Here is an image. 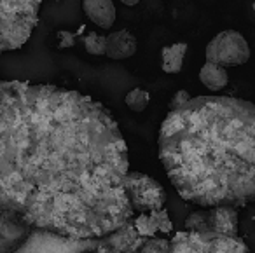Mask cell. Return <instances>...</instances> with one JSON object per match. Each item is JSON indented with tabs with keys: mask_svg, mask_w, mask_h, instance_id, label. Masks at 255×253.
<instances>
[{
	"mask_svg": "<svg viewBox=\"0 0 255 253\" xmlns=\"http://www.w3.org/2000/svg\"><path fill=\"white\" fill-rule=\"evenodd\" d=\"M82 253H110V252H107V250H102V248H93V250H88V252H82Z\"/></svg>",
	"mask_w": 255,
	"mask_h": 253,
	"instance_id": "d6986e66",
	"label": "cell"
},
{
	"mask_svg": "<svg viewBox=\"0 0 255 253\" xmlns=\"http://www.w3.org/2000/svg\"><path fill=\"white\" fill-rule=\"evenodd\" d=\"M124 103H126L128 109L133 110V112H143L150 103V95H149V91H145V89L135 88L126 95Z\"/></svg>",
	"mask_w": 255,
	"mask_h": 253,
	"instance_id": "9a60e30c",
	"label": "cell"
},
{
	"mask_svg": "<svg viewBox=\"0 0 255 253\" xmlns=\"http://www.w3.org/2000/svg\"><path fill=\"white\" fill-rule=\"evenodd\" d=\"M112 114L74 89L0 82V206L30 227L100 239L131 218Z\"/></svg>",
	"mask_w": 255,
	"mask_h": 253,
	"instance_id": "6da1fadb",
	"label": "cell"
},
{
	"mask_svg": "<svg viewBox=\"0 0 255 253\" xmlns=\"http://www.w3.org/2000/svg\"><path fill=\"white\" fill-rule=\"evenodd\" d=\"M191 98V95H189L187 91H184V89H180V91H177L173 95V98H171V103H170V110L171 109H177V107L184 105L187 100Z\"/></svg>",
	"mask_w": 255,
	"mask_h": 253,
	"instance_id": "e0dca14e",
	"label": "cell"
},
{
	"mask_svg": "<svg viewBox=\"0 0 255 253\" xmlns=\"http://www.w3.org/2000/svg\"><path fill=\"white\" fill-rule=\"evenodd\" d=\"M206 61L220 67H240L250 60V46L236 30H224L208 42L205 51Z\"/></svg>",
	"mask_w": 255,
	"mask_h": 253,
	"instance_id": "8992f818",
	"label": "cell"
},
{
	"mask_svg": "<svg viewBox=\"0 0 255 253\" xmlns=\"http://www.w3.org/2000/svg\"><path fill=\"white\" fill-rule=\"evenodd\" d=\"M124 192L133 213L161 210L166 203V192L163 185L152 176L140 171H128L124 178Z\"/></svg>",
	"mask_w": 255,
	"mask_h": 253,
	"instance_id": "5b68a950",
	"label": "cell"
},
{
	"mask_svg": "<svg viewBox=\"0 0 255 253\" xmlns=\"http://www.w3.org/2000/svg\"><path fill=\"white\" fill-rule=\"evenodd\" d=\"M157 143L161 164L185 201L201 208L255 201V103L189 98L168 112Z\"/></svg>",
	"mask_w": 255,
	"mask_h": 253,
	"instance_id": "7a4b0ae2",
	"label": "cell"
},
{
	"mask_svg": "<svg viewBox=\"0 0 255 253\" xmlns=\"http://www.w3.org/2000/svg\"><path fill=\"white\" fill-rule=\"evenodd\" d=\"M82 11L96 26L109 30L116 23V5L112 0H82Z\"/></svg>",
	"mask_w": 255,
	"mask_h": 253,
	"instance_id": "7c38bea8",
	"label": "cell"
},
{
	"mask_svg": "<svg viewBox=\"0 0 255 253\" xmlns=\"http://www.w3.org/2000/svg\"><path fill=\"white\" fill-rule=\"evenodd\" d=\"M42 0H0V54L19 49L33 33Z\"/></svg>",
	"mask_w": 255,
	"mask_h": 253,
	"instance_id": "277c9868",
	"label": "cell"
},
{
	"mask_svg": "<svg viewBox=\"0 0 255 253\" xmlns=\"http://www.w3.org/2000/svg\"><path fill=\"white\" fill-rule=\"evenodd\" d=\"M252 7H254V16H255V0H254V5H252Z\"/></svg>",
	"mask_w": 255,
	"mask_h": 253,
	"instance_id": "ffe728a7",
	"label": "cell"
},
{
	"mask_svg": "<svg viewBox=\"0 0 255 253\" xmlns=\"http://www.w3.org/2000/svg\"><path fill=\"white\" fill-rule=\"evenodd\" d=\"M138 253H250V250L238 236L185 229L170 239L150 238Z\"/></svg>",
	"mask_w": 255,
	"mask_h": 253,
	"instance_id": "3957f363",
	"label": "cell"
},
{
	"mask_svg": "<svg viewBox=\"0 0 255 253\" xmlns=\"http://www.w3.org/2000/svg\"><path fill=\"white\" fill-rule=\"evenodd\" d=\"M136 37L129 30L123 28L105 37V56L110 60H128L136 53Z\"/></svg>",
	"mask_w": 255,
	"mask_h": 253,
	"instance_id": "8fae6325",
	"label": "cell"
},
{
	"mask_svg": "<svg viewBox=\"0 0 255 253\" xmlns=\"http://www.w3.org/2000/svg\"><path fill=\"white\" fill-rule=\"evenodd\" d=\"M240 218L234 206H212L205 211H196L185 220V229L212 231L226 236H238Z\"/></svg>",
	"mask_w": 255,
	"mask_h": 253,
	"instance_id": "52a82bcc",
	"label": "cell"
},
{
	"mask_svg": "<svg viewBox=\"0 0 255 253\" xmlns=\"http://www.w3.org/2000/svg\"><path fill=\"white\" fill-rule=\"evenodd\" d=\"M100 239L102 243H98V248L110 253H138L145 243V239L133 229L129 220Z\"/></svg>",
	"mask_w": 255,
	"mask_h": 253,
	"instance_id": "9c48e42d",
	"label": "cell"
},
{
	"mask_svg": "<svg viewBox=\"0 0 255 253\" xmlns=\"http://www.w3.org/2000/svg\"><path fill=\"white\" fill-rule=\"evenodd\" d=\"M124 5H129V7H133V5H136V4H140V0H121Z\"/></svg>",
	"mask_w": 255,
	"mask_h": 253,
	"instance_id": "ac0fdd59",
	"label": "cell"
},
{
	"mask_svg": "<svg viewBox=\"0 0 255 253\" xmlns=\"http://www.w3.org/2000/svg\"><path fill=\"white\" fill-rule=\"evenodd\" d=\"M30 234L32 229L19 215L0 206V253H16Z\"/></svg>",
	"mask_w": 255,
	"mask_h": 253,
	"instance_id": "ba28073f",
	"label": "cell"
},
{
	"mask_svg": "<svg viewBox=\"0 0 255 253\" xmlns=\"http://www.w3.org/2000/svg\"><path fill=\"white\" fill-rule=\"evenodd\" d=\"M199 81L210 91H220L229 84V75H227V70L224 67L206 61L199 70Z\"/></svg>",
	"mask_w": 255,
	"mask_h": 253,
	"instance_id": "5bb4252c",
	"label": "cell"
},
{
	"mask_svg": "<svg viewBox=\"0 0 255 253\" xmlns=\"http://www.w3.org/2000/svg\"><path fill=\"white\" fill-rule=\"evenodd\" d=\"M84 47L89 54L93 56H105V37L100 35L96 32H89L88 35H84L82 39Z\"/></svg>",
	"mask_w": 255,
	"mask_h": 253,
	"instance_id": "2e32d148",
	"label": "cell"
},
{
	"mask_svg": "<svg viewBox=\"0 0 255 253\" xmlns=\"http://www.w3.org/2000/svg\"><path fill=\"white\" fill-rule=\"evenodd\" d=\"M133 229L142 236L143 239L157 238L159 234H170L173 231V224H171L168 211L164 208L152 211H142L135 218H129Z\"/></svg>",
	"mask_w": 255,
	"mask_h": 253,
	"instance_id": "30bf717a",
	"label": "cell"
},
{
	"mask_svg": "<svg viewBox=\"0 0 255 253\" xmlns=\"http://www.w3.org/2000/svg\"><path fill=\"white\" fill-rule=\"evenodd\" d=\"M187 54V44L175 42L161 49V68L164 74H178L184 67V58Z\"/></svg>",
	"mask_w": 255,
	"mask_h": 253,
	"instance_id": "4fadbf2b",
	"label": "cell"
}]
</instances>
